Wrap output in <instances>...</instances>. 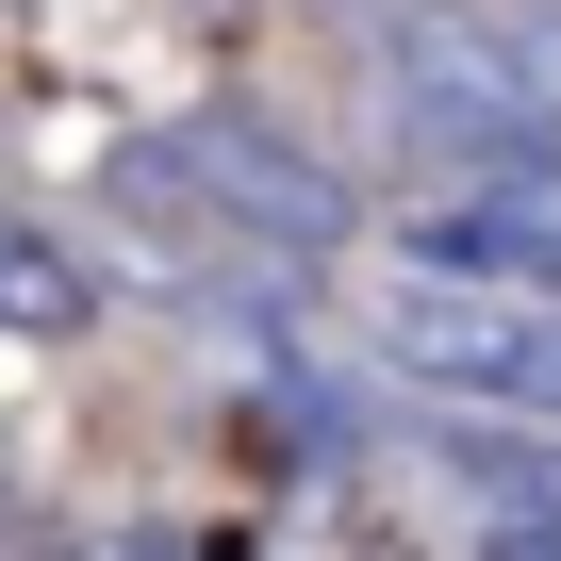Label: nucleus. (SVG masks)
Instances as JSON below:
<instances>
[{
	"instance_id": "f257e3e1",
	"label": "nucleus",
	"mask_w": 561,
	"mask_h": 561,
	"mask_svg": "<svg viewBox=\"0 0 561 561\" xmlns=\"http://www.w3.org/2000/svg\"><path fill=\"white\" fill-rule=\"evenodd\" d=\"M347 347L479 430H561V298H495V280H413L364 264L347 280Z\"/></svg>"
},
{
	"instance_id": "f03ea898",
	"label": "nucleus",
	"mask_w": 561,
	"mask_h": 561,
	"mask_svg": "<svg viewBox=\"0 0 561 561\" xmlns=\"http://www.w3.org/2000/svg\"><path fill=\"white\" fill-rule=\"evenodd\" d=\"M182 165H198L231 264H298V280H314V264L364 248V182H347L298 116H264V100H198V116H182Z\"/></svg>"
},
{
	"instance_id": "7ed1b4c3",
	"label": "nucleus",
	"mask_w": 561,
	"mask_h": 561,
	"mask_svg": "<svg viewBox=\"0 0 561 561\" xmlns=\"http://www.w3.org/2000/svg\"><path fill=\"white\" fill-rule=\"evenodd\" d=\"M413 280H495V298H561V165L545 182H430V198H397V231H380Z\"/></svg>"
},
{
	"instance_id": "20e7f679",
	"label": "nucleus",
	"mask_w": 561,
	"mask_h": 561,
	"mask_svg": "<svg viewBox=\"0 0 561 561\" xmlns=\"http://www.w3.org/2000/svg\"><path fill=\"white\" fill-rule=\"evenodd\" d=\"M100 314H116V264L0 198V331H100Z\"/></svg>"
},
{
	"instance_id": "39448f33",
	"label": "nucleus",
	"mask_w": 561,
	"mask_h": 561,
	"mask_svg": "<svg viewBox=\"0 0 561 561\" xmlns=\"http://www.w3.org/2000/svg\"><path fill=\"white\" fill-rule=\"evenodd\" d=\"M0 528H18V462H0Z\"/></svg>"
}]
</instances>
